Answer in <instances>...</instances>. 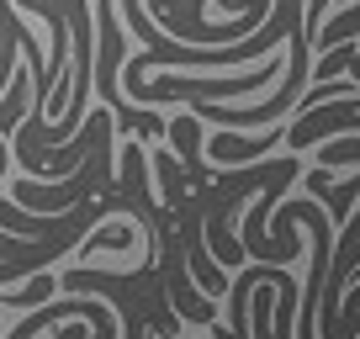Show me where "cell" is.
I'll return each mask as SVG.
<instances>
[{"mask_svg":"<svg viewBox=\"0 0 360 339\" xmlns=\"http://www.w3.org/2000/svg\"><path fill=\"white\" fill-rule=\"evenodd\" d=\"M355 191H360V181H349L345 191H328V202H334V217H345V207L355 202Z\"/></svg>","mask_w":360,"mask_h":339,"instance_id":"6","label":"cell"},{"mask_svg":"<svg viewBox=\"0 0 360 339\" xmlns=\"http://www.w3.org/2000/svg\"><path fill=\"white\" fill-rule=\"evenodd\" d=\"M328 133H360V101H339L328 106V112H313V117H297L292 127H286V143L302 154V148L323 143Z\"/></svg>","mask_w":360,"mask_h":339,"instance_id":"2","label":"cell"},{"mask_svg":"<svg viewBox=\"0 0 360 339\" xmlns=\"http://www.w3.org/2000/svg\"><path fill=\"white\" fill-rule=\"evenodd\" d=\"M276 79H281V69L270 64V58H259V69H249V75H228V79H207V75L138 79V85H127V96H133V101H180V96L212 101V96H255V91H265V85H276Z\"/></svg>","mask_w":360,"mask_h":339,"instance_id":"1","label":"cell"},{"mask_svg":"<svg viewBox=\"0 0 360 339\" xmlns=\"http://www.w3.org/2000/svg\"><path fill=\"white\" fill-rule=\"evenodd\" d=\"M127 244H133V228H101V234H90L79 244V255H90V249H127Z\"/></svg>","mask_w":360,"mask_h":339,"instance_id":"5","label":"cell"},{"mask_svg":"<svg viewBox=\"0 0 360 339\" xmlns=\"http://www.w3.org/2000/svg\"><path fill=\"white\" fill-rule=\"evenodd\" d=\"M48 297H53V276H48V265H43V271H32V281H22L6 302L11 307H37V302H48Z\"/></svg>","mask_w":360,"mask_h":339,"instance_id":"4","label":"cell"},{"mask_svg":"<svg viewBox=\"0 0 360 339\" xmlns=\"http://www.w3.org/2000/svg\"><path fill=\"white\" fill-rule=\"evenodd\" d=\"M106 186V170H90V175H64V181L53 186V191H37V186H16V202L22 207H53V212H64V207H75V202H85L90 191H101Z\"/></svg>","mask_w":360,"mask_h":339,"instance_id":"3","label":"cell"}]
</instances>
